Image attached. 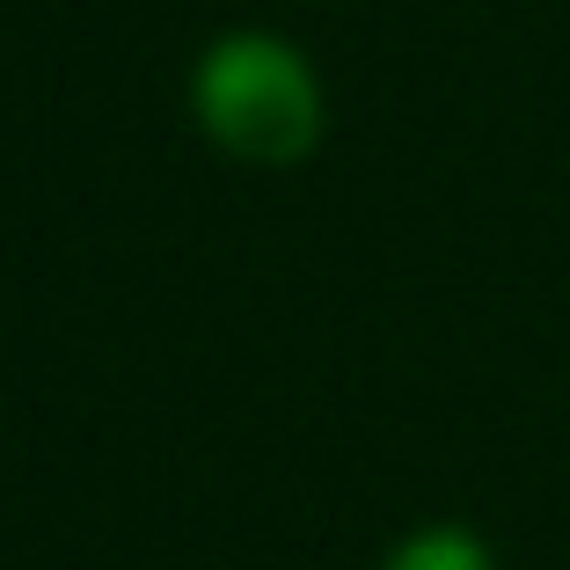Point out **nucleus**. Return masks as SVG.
<instances>
[{"mask_svg":"<svg viewBox=\"0 0 570 570\" xmlns=\"http://www.w3.org/2000/svg\"><path fill=\"white\" fill-rule=\"evenodd\" d=\"M198 118L227 154L285 168L322 139V88L278 37H219L198 67Z\"/></svg>","mask_w":570,"mask_h":570,"instance_id":"1","label":"nucleus"},{"mask_svg":"<svg viewBox=\"0 0 570 570\" xmlns=\"http://www.w3.org/2000/svg\"><path fill=\"white\" fill-rule=\"evenodd\" d=\"M387 570H490V549L461 527H432V534H410L387 556Z\"/></svg>","mask_w":570,"mask_h":570,"instance_id":"2","label":"nucleus"}]
</instances>
